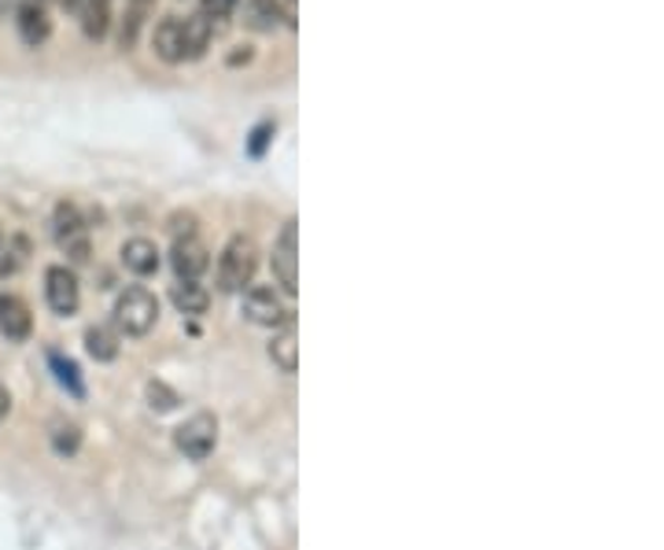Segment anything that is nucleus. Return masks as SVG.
Wrapping results in <instances>:
<instances>
[{
    "instance_id": "f257e3e1",
    "label": "nucleus",
    "mask_w": 664,
    "mask_h": 550,
    "mask_svg": "<svg viewBox=\"0 0 664 550\" xmlns=\"http://www.w3.org/2000/svg\"><path fill=\"white\" fill-rule=\"evenodd\" d=\"M259 267V248L255 240L237 233L219 256V289L222 292H244Z\"/></svg>"
},
{
    "instance_id": "f03ea898",
    "label": "nucleus",
    "mask_w": 664,
    "mask_h": 550,
    "mask_svg": "<svg viewBox=\"0 0 664 550\" xmlns=\"http://www.w3.org/2000/svg\"><path fill=\"white\" fill-rule=\"evenodd\" d=\"M159 322V300L144 284H130L119 303H114V326H119L125 337H148Z\"/></svg>"
},
{
    "instance_id": "7ed1b4c3",
    "label": "nucleus",
    "mask_w": 664,
    "mask_h": 550,
    "mask_svg": "<svg viewBox=\"0 0 664 550\" xmlns=\"http://www.w3.org/2000/svg\"><path fill=\"white\" fill-rule=\"evenodd\" d=\"M52 233H56V244L71 256V262H89V226L74 203H67V200L56 203Z\"/></svg>"
},
{
    "instance_id": "20e7f679",
    "label": "nucleus",
    "mask_w": 664,
    "mask_h": 550,
    "mask_svg": "<svg viewBox=\"0 0 664 550\" xmlns=\"http://www.w3.org/2000/svg\"><path fill=\"white\" fill-rule=\"evenodd\" d=\"M273 278L289 296L300 292V226L284 222L281 237L273 240Z\"/></svg>"
},
{
    "instance_id": "39448f33",
    "label": "nucleus",
    "mask_w": 664,
    "mask_h": 550,
    "mask_svg": "<svg viewBox=\"0 0 664 550\" xmlns=\"http://www.w3.org/2000/svg\"><path fill=\"white\" fill-rule=\"evenodd\" d=\"M178 451L192 458V462H203L211 458V451L219 447V418L214 414H192L185 426L174 432Z\"/></svg>"
},
{
    "instance_id": "423d86ee",
    "label": "nucleus",
    "mask_w": 664,
    "mask_h": 550,
    "mask_svg": "<svg viewBox=\"0 0 664 550\" xmlns=\"http://www.w3.org/2000/svg\"><path fill=\"white\" fill-rule=\"evenodd\" d=\"M244 318L251 326H262V329L289 326V311H284V303H281V296L273 284H248L244 289Z\"/></svg>"
},
{
    "instance_id": "0eeeda50",
    "label": "nucleus",
    "mask_w": 664,
    "mask_h": 550,
    "mask_svg": "<svg viewBox=\"0 0 664 550\" xmlns=\"http://www.w3.org/2000/svg\"><path fill=\"white\" fill-rule=\"evenodd\" d=\"M44 300L56 314H74L82 303V289H78L74 270L67 267H49L44 270Z\"/></svg>"
},
{
    "instance_id": "6e6552de",
    "label": "nucleus",
    "mask_w": 664,
    "mask_h": 550,
    "mask_svg": "<svg viewBox=\"0 0 664 550\" xmlns=\"http://www.w3.org/2000/svg\"><path fill=\"white\" fill-rule=\"evenodd\" d=\"M170 262H174L178 281H200L211 267V251L200 237H181V240H174V256H170Z\"/></svg>"
},
{
    "instance_id": "1a4fd4ad",
    "label": "nucleus",
    "mask_w": 664,
    "mask_h": 550,
    "mask_svg": "<svg viewBox=\"0 0 664 550\" xmlns=\"http://www.w3.org/2000/svg\"><path fill=\"white\" fill-rule=\"evenodd\" d=\"M152 49L163 63H181L185 60V27H181L178 16L159 19V27L152 33Z\"/></svg>"
},
{
    "instance_id": "9d476101",
    "label": "nucleus",
    "mask_w": 664,
    "mask_h": 550,
    "mask_svg": "<svg viewBox=\"0 0 664 550\" xmlns=\"http://www.w3.org/2000/svg\"><path fill=\"white\" fill-rule=\"evenodd\" d=\"M0 332H4L8 340H30V332H33V314H30V307L19 300V296H0Z\"/></svg>"
},
{
    "instance_id": "9b49d317",
    "label": "nucleus",
    "mask_w": 664,
    "mask_h": 550,
    "mask_svg": "<svg viewBox=\"0 0 664 550\" xmlns=\"http://www.w3.org/2000/svg\"><path fill=\"white\" fill-rule=\"evenodd\" d=\"M122 267L137 273V278H148V273H155L159 270V248H155V240H148V237H133V240H125L122 244Z\"/></svg>"
},
{
    "instance_id": "f8f14e48",
    "label": "nucleus",
    "mask_w": 664,
    "mask_h": 550,
    "mask_svg": "<svg viewBox=\"0 0 664 550\" xmlns=\"http://www.w3.org/2000/svg\"><path fill=\"white\" fill-rule=\"evenodd\" d=\"M16 27H19V38L30 44V49H38V44L49 41V33H52V19H49V11H44L38 0L33 4H22L19 8V19H16Z\"/></svg>"
},
{
    "instance_id": "ddd939ff",
    "label": "nucleus",
    "mask_w": 664,
    "mask_h": 550,
    "mask_svg": "<svg viewBox=\"0 0 664 550\" xmlns=\"http://www.w3.org/2000/svg\"><path fill=\"white\" fill-rule=\"evenodd\" d=\"M181 27H185V60H200V56L211 49L214 33H219V30H214V22L203 16V11L189 16Z\"/></svg>"
},
{
    "instance_id": "4468645a",
    "label": "nucleus",
    "mask_w": 664,
    "mask_h": 550,
    "mask_svg": "<svg viewBox=\"0 0 664 550\" xmlns=\"http://www.w3.org/2000/svg\"><path fill=\"white\" fill-rule=\"evenodd\" d=\"M270 359L281 373H295L300 370V337H295V326H284L270 343Z\"/></svg>"
},
{
    "instance_id": "2eb2a0df",
    "label": "nucleus",
    "mask_w": 664,
    "mask_h": 550,
    "mask_svg": "<svg viewBox=\"0 0 664 550\" xmlns=\"http://www.w3.org/2000/svg\"><path fill=\"white\" fill-rule=\"evenodd\" d=\"M170 300H174L181 314H203L211 303V292L203 289L200 281H178L174 289H170Z\"/></svg>"
},
{
    "instance_id": "dca6fc26",
    "label": "nucleus",
    "mask_w": 664,
    "mask_h": 550,
    "mask_svg": "<svg viewBox=\"0 0 664 550\" xmlns=\"http://www.w3.org/2000/svg\"><path fill=\"white\" fill-rule=\"evenodd\" d=\"M244 11H248V22L255 30H278L281 22H284L281 0H248Z\"/></svg>"
},
{
    "instance_id": "f3484780",
    "label": "nucleus",
    "mask_w": 664,
    "mask_h": 550,
    "mask_svg": "<svg viewBox=\"0 0 664 550\" xmlns=\"http://www.w3.org/2000/svg\"><path fill=\"white\" fill-rule=\"evenodd\" d=\"M82 30L89 41H104L111 27V4H82Z\"/></svg>"
},
{
    "instance_id": "a211bd4d",
    "label": "nucleus",
    "mask_w": 664,
    "mask_h": 550,
    "mask_svg": "<svg viewBox=\"0 0 664 550\" xmlns=\"http://www.w3.org/2000/svg\"><path fill=\"white\" fill-rule=\"evenodd\" d=\"M85 351L93 354L97 362H111L114 354H119V337L108 329V326H97L85 332Z\"/></svg>"
},
{
    "instance_id": "6ab92c4d",
    "label": "nucleus",
    "mask_w": 664,
    "mask_h": 550,
    "mask_svg": "<svg viewBox=\"0 0 664 550\" xmlns=\"http://www.w3.org/2000/svg\"><path fill=\"white\" fill-rule=\"evenodd\" d=\"M78 443H82V432H78L74 426H56V432H52V447H56V451H60V454H74Z\"/></svg>"
},
{
    "instance_id": "aec40b11",
    "label": "nucleus",
    "mask_w": 664,
    "mask_h": 550,
    "mask_svg": "<svg viewBox=\"0 0 664 550\" xmlns=\"http://www.w3.org/2000/svg\"><path fill=\"white\" fill-rule=\"evenodd\" d=\"M22 262V244H11V240H0V278H11Z\"/></svg>"
},
{
    "instance_id": "412c9836",
    "label": "nucleus",
    "mask_w": 664,
    "mask_h": 550,
    "mask_svg": "<svg viewBox=\"0 0 664 550\" xmlns=\"http://www.w3.org/2000/svg\"><path fill=\"white\" fill-rule=\"evenodd\" d=\"M52 366H56V377H60V384H67L71 392H82V381H78V366L71 359H60V354H52Z\"/></svg>"
},
{
    "instance_id": "4be33fe9",
    "label": "nucleus",
    "mask_w": 664,
    "mask_h": 550,
    "mask_svg": "<svg viewBox=\"0 0 664 550\" xmlns=\"http://www.w3.org/2000/svg\"><path fill=\"white\" fill-rule=\"evenodd\" d=\"M273 130H278V126H273V122H262L259 130L251 133V144H248V152H251V156H262V152H266V144H270Z\"/></svg>"
},
{
    "instance_id": "5701e85b",
    "label": "nucleus",
    "mask_w": 664,
    "mask_h": 550,
    "mask_svg": "<svg viewBox=\"0 0 664 550\" xmlns=\"http://www.w3.org/2000/svg\"><path fill=\"white\" fill-rule=\"evenodd\" d=\"M170 229H174L178 240L181 237H197V219H192V214H174V219H170Z\"/></svg>"
},
{
    "instance_id": "b1692460",
    "label": "nucleus",
    "mask_w": 664,
    "mask_h": 550,
    "mask_svg": "<svg viewBox=\"0 0 664 550\" xmlns=\"http://www.w3.org/2000/svg\"><path fill=\"white\" fill-rule=\"evenodd\" d=\"M152 4H155V0H125V11H130V16L148 19V11H152Z\"/></svg>"
},
{
    "instance_id": "393cba45",
    "label": "nucleus",
    "mask_w": 664,
    "mask_h": 550,
    "mask_svg": "<svg viewBox=\"0 0 664 550\" xmlns=\"http://www.w3.org/2000/svg\"><path fill=\"white\" fill-rule=\"evenodd\" d=\"M251 56H255V52H251L248 49V44H244V49H237V52H229V67H240V63H251Z\"/></svg>"
},
{
    "instance_id": "a878e982",
    "label": "nucleus",
    "mask_w": 664,
    "mask_h": 550,
    "mask_svg": "<svg viewBox=\"0 0 664 550\" xmlns=\"http://www.w3.org/2000/svg\"><path fill=\"white\" fill-rule=\"evenodd\" d=\"M8 410H11V396H8V388L0 384V421L8 418Z\"/></svg>"
},
{
    "instance_id": "bb28decb",
    "label": "nucleus",
    "mask_w": 664,
    "mask_h": 550,
    "mask_svg": "<svg viewBox=\"0 0 664 550\" xmlns=\"http://www.w3.org/2000/svg\"><path fill=\"white\" fill-rule=\"evenodd\" d=\"M82 4H111V0H78V8Z\"/></svg>"
},
{
    "instance_id": "cd10ccee",
    "label": "nucleus",
    "mask_w": 664,
    "mask_h": 550,
    "mask_svg": "<svg viewBox=\"0 0 664 550\" xmlns=\"http://www.w3.org/2000/svg\"><path fill=\"white\" fill-rule=\"evenodd\" d=\"M63 8H78V0H60Z\"/></svg>"
},
{
    "instance_id": "c85d7f7f",
    "label": "nucleus",
    "mask_w": 664,
    "mask_h": 550,
    "mask_svg": "<svg viewBox=\"0 0 664 550\" xmlns=\"http://www.w3.org/2000/svg\"><path fill=\"white\" fill-rule=\"evenodd\" d=\"M0 240H4V229H0Z\"/></svg>"
},
{
    "instance_id": "c756f323",
    "label": "nucleus",
    "mask_w": 664,
    "mask_h": 550,
    "mask_svg": "<svg viewBox=\"0 0 664 550\" xmlns=\"http://www.w3.org/2000/svg\"><path fill=\"white\" fill-rule=\"evenodd\" d=\"M229 4H233V8H237V0H229Z\"/></svg>"
}]
</instances>
